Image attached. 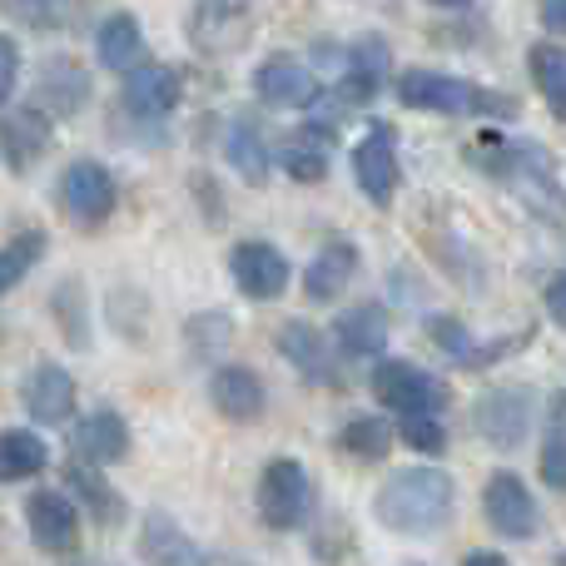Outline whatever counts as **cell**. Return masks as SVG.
I'll list each match as a JSON object with an SVG mask.
<instances>
[{
  "label": "cell",
  "mask_w": 566,
  "mask_h": 566,
  "mask_svg": "<svg viewBox=\"0 0 566 566\" xmlns=\"http://www.w3.org/2000/svg\"><path fill=\"white\" fill-rule=\"evenodd\" d=\"M254 85H259V99H264V105H279V109H308L313 99H318V75L289 55L269 60V65L254 75Z\"/></svg>",
  "instance_id": "7c38bea8"
},
{
  "label": "cell",
  "mask_w": 566,
  "mask_h": 566,
  "mask_svg": "<svg viewBox=\"0 0 566 566\" xmlns=\"http://www.w3.org/2000/svg\"><path fill=\"white\" fill-rule=\"evenodd\" d=\"M402 442H408L412 452H428V458H438V452L448 448V432H442L438 412H408V418H402Z\"/></svg>",
  "instance_id": "d6a6232c"
},
{
  "label": "cell",
  "mask_w": 566,
  "mask_h": 566,
  "mask_svg": "<svg viewBox=\"0 0 566 566\" xmlns=\"http://www.w3.org/2000/svg\"><path fill=\"white\" fill-rule=\"evenodd\" d=\"M40 254H45V234H15L6 249H0V293H10L20 279L30 274V269L40 264Z\"/></svg>",
  "instance_id": "f546056e"
},
{
  "label": "cell",
  "mask_w": 566,
  "mask_h": 566,
  "mask_svg": "<svg viewBox=\"0 0 566 566\" xmlns=\"http://www.w3.org/2000/svg\"><path fill=\"white\" fill-rule=\"evenodd\" d=\"M50 462V448L25 428L0 432V482H25Z\"/></svg>",
  "instance_id": "d4e9b609"
},
{
  "label": "cell",
  "mask_w": 566,
  "mask_h": 566,
  "mask_svg": "<svg viewBox=\"0 0 566 566\" xmlns=\"http://www.w3.org/2000/svg\"><path fill=\"white\" fill-rule=\"evenodd\" d=\"M462 566H512V562H507V557H497V552H472V557L462 562Z\"/></svg>",
  "instance_id": "74e56055"
},
{
  "label": "cell",
  "mask_w": 566,
  "mask_h": 566,
  "mask_svg": "<svg viewBox=\"0 0 566 566\" xmlns=\"http://www.w3.org/2000/svg\"><path fill=\"white\" fill-rule=\"evenodd\" d=\"M254 35V0H195L189 10V45L199 55H239Z\"/></svg>",
  "instance_id": "3957f363"
},
{
  "label": "cell",
  "mask_w": 566,
  "mask_h": 566,
  "mask_svg": "<svg viewBox=\"0 0 566 566\" xmlns=\"http://www.w3.org/2000/svg\"><path fill=\"white\" fill-rule=\"evenodd\" d=\"M279 353L303 373L308 382H338V363H333V343L323 338L313 323H283L279 328Z\"/></svg>",
  "instance_id": "5bb4252c"
},
{
  "label": "cell",
  "mask_w": 566,
  "mask_h": 566,
  "mask_svg": "<svg viewBox=\"0 0 566 566\" xmlns=\"http://www.w3.org/2000/svg\"><path fill=\"white\" fill-rule=\"evenodd\" d=\"M382 80H388V40L363 35L348 55V75H343L338 95L348 99V105H368V99L382 90Z\"/></svg>",
  "instance_id": "d6986e66"
},
{
  "label": "cell",
  "mask_w": 566,
  "mask_h": 566,
  "mask_svg": "<svg viewBox=\"0 0 566 566\" xmlns=\"http://www.w3.org/2000/svg\"><path fill=\"white\" fill-rule=\"evenodd\" d=\"M95 50H99V65L105 70H129L139 60V50H145V30H139L135 15H109L105 25H99L95 35Z\"/></svg>",
  "instance_id": "cb8c5ba5"
},
{
  "label": "cell",
  "mask_w": 566,
  "mask_h": 566,
  "mask_svg": "<svg viewBox=\"0 0 566 566\" xmlns=\"http://www.w3.org/2000/svg\"><path fill=\"white\" fill-rule=\"evenodd\" d=\"M338 448L348 452V458H358V462H378V458H388L392 432H388V422L382 418H353L348 428H343Z\"/></svg>",
  "instance_id": "f1b7e54d"
},
{
  "label": "cell",
  "mask_w": 566,
  "mask_h": 566,
  "mask_svg": "<svg viewBox=\"0 0 566 566\" xmlns=\"http://www.w3.org/2000/svg\"><path fill=\"white\" fill-rule=\"evenodd\" d=\"M353 274H358V249H353L348 239H333V244L318 249V259H313L308 274H303V293H308L313 303H333L353 283Z\"/></svg>",
  "instance_id": "ac0fdd59"
},
{
  "label": "cell",
  "mask_w": 566,
  "mask_h": 566,
  "mask_svg": "<svg viewBox=\"0 0 566 566\" xmlns=\"http://www.w3.org/2000/svg\"><path fill=\"white\" fill-rule=\"evenodd\" d=\"M333 338H338V348L353 353V358H373V353L388 348V308L358 303V308H348L333 323Z\"/></svg>",
  "instance_id": "44dd1931"
},
{
  "label": "cell",
  "mask_w": 566,
  "mask_h": 566,
  "mask_svg": "<svg viewBox=\"0 0 566 566\" xmlns=\"http://www.w3.org/2000/svg\"><path fill=\"white\" fill-rule=\"evenodd\" d=\"M25 408H30V418L45 422V428L65 422L70 412H75V378H70L65 368H55V363H40L35 378L25 382Z\"/></svg>",
  "instance_id": "e0dca14e"
},
{
  "label": "cell",
  "mask_w": 566,
  "mask_h": 566,
  "mask_svg": "<svg viewBox=\"0 0 566 566\" xmlns=\"http://www.w3.org/2000/svg\"><path fill=\"white\" fill-rule=\"evenodd\" d=\"M527 65H532V75H537V85H542V95H547V105L562 115V105H566V55H562L557 45H532Z\"/></svg>",
  "instance_id": "4dcf8cb0"
},
{
  "label": "cell",
  "mask_w": 566,
  "mask_h": 566,
  "mask_svg": "<svg viewBox=\"0 0 566 566\" xmlns=\"http://www.w3.org/2000/svg\"><path fill=\"white\" fill-rule=\"evenodd\" d=\"M259 517L274 532H293L308 517V472L293 458H274L259 478Z\"/></svg>",
  "instance_id": "8992f818"
},
{
  "label": "cell",
  "mask_w": 566,
  "mask_h": 566,
  "mask_svg": "<svg viewBox=\"0 0 566 566\" xmlns=\"http://www.w3.org/2000/svg\"><path fill=\"white\" fill-rule=\"evenodd\" d=\"M452 507H458V488H452L448 472L438 468H408V472H392L382 482L378 502V522L398 537H428V532H442L452 522Z\"/></svg>",
  "instance_id": "6da1fadb"
},
{
  "label": "cell",
  "mask_w": 566,
  "mask_h": 566,
  "mask_svg": "<svg viewBox=\"0 0 566 566\" xmlns=\"http://www.w3.org/2000/svg\"><path fill=\"white\" fill-rule=\"evenodd\" d=\"M15 70H20V50H15V40L0 35V105H6L10 90H15Z\"/></svg>",
  "instance_id": "d590c367"
},
{
  "label": "cell",
  "mask_w": 566,
  "mask_h": 566,
  "mask_svg": "<svg viewBox=\"0 0 566 566\" xmlns=\"http://www.w3.org/2000/svg\"><path fill=\"white\" fill-rule=\"evenodd\" d=\"M90 95V85H85V75H80L75 65H65V60H55V65H45V75H40V85H35V99H45L55 115H75L80 109V99Z\"/></svg>",
  "instance_id": "484cf974"
},
{
  "label": "cell",
  "mask_w": 566,
  "mask_h": 566,
  "mask_svg": "<svg viewBox=\"0 0 566 566\" xmlns=\"http://www.w3.org/2000/svg\"><path fill=\"white\" fill-rule=\"evenodd\" d=\"M482 512H488L492 532H502V537H512V542H527L542 522L537 502H532L527 482H522L517 472H497V478L488 482V492H482Z\"/></svg>",
  "instance_id": "9c48e42d"
},
{
  "label": "cell",
  "mask_w": 566,
  "mask_h": 566,
  "mask_svg": "<svg viewBox=\"0 0 566 566\" xmlns=\"http://www.w3.org/2000/svg\"><path fill=\"white\" fill-rule=\"evenodd\" d=\"M432 6H442V10H462V6H472V0H432Z\"/></svg>",
  "instance_id": "ab89813d"
},
{
  "label": "cell",
  "mask_w": 566,
  "mask_h": 566,
  "mask_svg": "<svg viewBox=\"0 0 566 566\" xmlns=\"http://www.w3.org/2000/svg\"><path fill=\"white\" fill-rule=\"evenodd\" d=\"M179 105V75L169 65H135L125 75V109L139 119H165Z\"/></svg>",
  "instance_id": "9a60e30c"
},
{
  "label": "cell",
  "mask_w": 566,
  "mask_h": 566,
  "mask_svg": "<svg viewBox=\"0 0 566 566\" xmlns=\"http://www.w3.org/2000/svg\"><path fill=\"white\" fill-rule=\"evenodd\" d=\"M472 422H478V432L492 448H502V452L522 448L527 428H532V388H522V382H497V388L478 392Z\"/></svg>",
  "instance_id": "277c9868"
},
{
  "label": "cell",
  "mask_w": 566,
  "mask_h": 566,
  "mask_svg": "<svg viewBox=\"0 0 566 566\" xmlns=\"http://www.w3.org/2000/svg\"><path fill=\"white\" fill-rule=\"evenodd\" d=\"M562 10H566V0H542V25H547V30H562V25H566Z\"/></svg>",
  "instance_id": "8d00e7d4"
},
{
  "label": "cell",
  "mask_w": 566,
  "mask_h": 566,
  "mask_svg": "<svg viewBox=\"0 0 566 566\" xmlns=\"http://www.w3.org/2000/svg\"><path fill=\"white\" fill-rule=\"evenodd\" d=\"M542 482H547V488H566V448H562V398H552L547 448H542Z\"/></svg>",
  "instance_id": "e575fe53"
},
{
  "label": "cell",
  "mask_w": 566,
  "mask_h": 566,
  "mask_svg": "<svg viewBox=\"0 0 566 566\" xmlns=\"http://www.w3.org/2000/svg\"><path fill=\"white\" fill-rule=\"evenodd\" d=\"M229 159H234V169L249 179V185H264L269 179V145H264V135H259V125L239 119L234 139H229Z\"/></svg>",
  "instance_id": "83f0119b"
},
{
  "label": "cell",
  "mask_w": 566,
  "mask_h": 566,
  "mask_svg": "<svg viewBox=\"0 0 566 566\" xmlns=\"http://www.w3.org/2000/svg\"><path fill=\"white\" fill-rule=\"evenodd\" d=\"M547 308H552V318L562 323V279H557V283H552V289H547Z\"/></svg>",
  "instance_id": "f35d334b"
},
{
  "label": "cell",
  "mask_w": 566,
  "mask_h": 566,
  "mask_svg": "<svg viewBox=\"0 0 566 566\" xmlns=\"http://www.w3.org/2000/svg\"><path fill=\"white\" fill-rule=\"evenodd\" d=\"M283 169H289L298 185H318L328 175V149H323V129H303V135L289 139L283 149Z\"/></svg>",
  "instance_id": "4316f807"
},
{
  "label": "cell",
  "mask_w": 566,
  "mask_h": 566,
  "mask_svg": "<svg viewBox=\"0 0 566 566\" xmlns=\"http://www.w3.org/2000/svg\"><path fill=\"white\" fill-rule=\"evenodd\" d=\"M139 552H145L149 566H209V557L195 547V537H185V527L175 517H165V512H149L145 517Z\"/></svg>",
  "instance_id": "2e32d148"
},
{
  "label": "cell",
  "mask_w": 566,
  "mask_h": 566,
  "mask_svg": "<svg viewBox=\"0 0 566 566\" xmlns=\"http://www.w3.org/2000/svg\"><path fill=\"white\" fill-rule=\"evenodd\" d=\"M353 179H358V189H363V195H368L378 209L392 205V195H398V179H402L392 125H373L368 135L358 139V149H353Z\"/></svg>",
  "instance_id": "52a82bcc"
},
{
  "label": "cell",
  "mask_w": 566,
  "mask_h": 566,
  "mask_svg": "<svg viewBox=\"0 0 566 566\" xmlns=\"http://www.w3.org/2000/svg\"><path fill=\"white\" fill-rule=\"evenodd\" d=\"M60 205H65V214L85 229L105 224V219L115 214V179H109V169L95 165V159L70 165L65 179H60Z\"/></svg>",
  "instance_id": "ba28073f"
},
{
  "label": "cell",
  "mask_w": 566,
  "mask_h": 566,
  "mask_svg": "<svg viewBox=\"0 0 566 566\" xmlns=\"http://www.w3.org/2000/svg\"><path fill=\"white\" fill-rule=\"evenodd\" d=\"M229 264H234V283L249 298H279V293L289 289V259H283L274 244H264V239L239 244Z\"/></svg>",
  "instance_id": "8fae6325"
},
{
  "label": "cell",
  "mask_w": 566,
  "mask_h": 566,
  "mask_svg": "<svg viewBox=\"0 0 566 566\" xmlns=\"http://www.w3.org/2000/svg\"><path fill=\"white\" fill-rule=\"evenodd\" d=\"M6 10L35 30H65L75 20L80 0H6Z\"/></svg>",
  "instance_id": "1f68e13d"
},
{
  "label": "cell",
  "mask_w": 566,
  "mask_h": 566,
  "mask_svg": "<svg viewBox=\"0 0 566 566\" xmlns=\"http://www.w3.org/2000/svg\"><path fill=\"white\" fill-rule=\"evenodd\" d=\"M30 517V537H35L40 552H50V557H65V552H75L80 542V517L75 507H70L65 492H35L25 507Z\"/></svg>",
  "instance_id": "30bf717a"
},
{
  "label": "cell",
  "mask_w": 566,
  "mask_h": 566,
  "mask_svg": "<svg viewBox=\"0 0 566 566\" xmlns=\"http://www.w3.org/2000/svg\"><path fill=\"white\" fill-rule=\"evenodd\" d=\"M373 398H378L382 408H392L398 418H408V412H442L448 408V388H442L428 368L402 363V358L382 363V368L373 373Z\"/></svg>",
  "instance_id": "5b68a950"
},
{
  "label": "cell",
  "mask_w": 566,
  "mask_h": 566,
  "mask_svg": "<svg viewBox=\"0 0 566 566\" xmlns=\"http://www.w3.org/2000/svg\"><path fill=\"white\" fill-rule=\"evenodd\" d=\"M428 333H432V343H438V353H448L452 363H462V368H472V363H478V348H472L468 328H462L458 318H432Z\"/></svg>",
  "instance_id": "836d02e7"
},
{
  "label": "cell",
  "mask_w": 566,
  "mask_h": 566,
  "mask_svg": "<svg viewBox=\"0 0 566 566\" xmlns=\"http://www.w3.org/2000/svg\"><path fill=\"white\" fill-rule=\"evenodd\" d=\"M70 442H75L80 462H90V468H109V462H119L129 452V428L115 408H95L90 418L75 422V438Z\"/></svg>",
  "instance_id": "4fadbf2b"
},
{
  "label": "cell",
  "mask_w": 566,
  "mask_h": 566,
  "mask_svg": "<svg viewBox=\"0 0 566 566\" xmlns=\"http://www.w3.org/2000/svg\"><path fill=\"white\" fill-rule=\"evenodd\" d=\"M398 95L408 109H428V115H517V99L492 95V90L472 85V80H452L438 70H408L398 80Z\"/></svg>",
  "instance_id": "7a4b0ae2"
},
{
  "label": "cell",
  "mask_w": 566,
  "mask_h": 566,
  "mask_svg": "<svg viewBox=\"0 0 566 566\" xmlns=\"http://www.w3.org/2000/svg\"><path fill=\"white\" fill-rule=\"evenodd\" d=\"M209 398L229 422H254L264 412V382L249 368H219L214 382H209Z\"/></svg>",
  "instance_id": "ffe728a7"
},
{
  "label": "cell",
  "mask_w": 566,
  "mask_h": 566,
  "mask_svg": "<svg viewBox=\"0 0 566 566\" xmlns=\"http://www.w3.org/2000/svg\"><path fill=\"white\" fill-rule=\"evenodd\" d=\"M0 139H6V165L30 169L50 145V119L40 109H15V115L0 119Z\"/></svg>",
  "instance_id": "7402d4cb"
},
{
  "label": "cell",
  "mask_w": 566,
  "mask_h": 566,
  "mask_svg": "<svg viewBox=\"0 0 566 566\" xmlns=\"http://www.w3.org/2000/svg\"><path fill=\"white\" fill-rule=\"evenodd\" d=\"M65 482H70V492H80V502L90 507V517H95L99 527H115V522L125 517V502H119V492L99 478V468H90V462H70Z\"/></svg>",
  "instance_id": "603a6c76"
}]
</instances>
